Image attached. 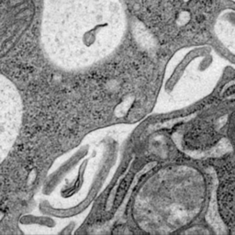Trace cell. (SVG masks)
Masks as SVG:
<instances>
[{"mask_svg": "<svg viewBox=\"0 0 235 235\" xmlns=\"http://www.w3.org/2000/svg\"><path fill=\"white\" fill-rule=\"evenodd\" d=\"M96 1H49L43 18L42 40L45 52L55 66L74 71L96 60L104 27Z\"/></svg>", "mask_w": 235, "mask_h": 235, "instance_id": "obj_1", "label": "cell"}, {"mask_svg": "<svg viewBox=\"0 0 235 235\" xmlns=\"http://www.w3.org/2000/svg\"><path fill=\"white\" fill-rule=\"evenodd\" d=\"M22 123V101L15 85L0 74V164L10 153Z\"/></svg>", "mask_w": 235, "mask_h": 235, "instance_id": "obj_2", "label": "cell"}]
</instances>
